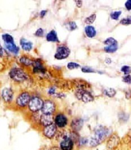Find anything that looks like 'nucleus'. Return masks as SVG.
<instances>
[{
	"label": "nucleus",
	"instance_id": "nucleus-21",
	"mask_svg": "<svg viewBox=\"0 0 131 150\" xmlns=\"http://www.w3.org/2000/svg\"><path fill=\"white\" fill-rule=\"evenodd\" d=\"M19 62L21 64L26 65V66H29L32 65L34 61L31 60L26 56H21L19 59Z\"/></svg>",
	"mask_w": 131,
	"mask_h": 150
},
{
	"label": "nucleus",
	"instance_id": "nucleus-16",
	"mask_svg": "<svg viewBox=\"0 0 131 150\" xmlns=\"http://www.w3.org/2000/svg\"><path fill=\"white\" fill-rule=\"evenodd\" d=\"M83 120L82 119L77 118L74 119L71 123V127L74 131H79L83 127Z\"/></svg>",
	"mask_w": 131,
	"mask_h": 150
},
{
	"label": "nucleus",
	"instance_id": "nucleus-7",
	"mask_svg": "<svg viewBox=\"0 0 131 150\" xmlns=\"http://www.w3.org/2000/svg\"><path fill=\"white\" fill-rule=\"evenodd\" d=\"M30 100L31 98L29 93L24 92L21 93L17 97L16 100V103L20 107H24L28 105Z\"/></svg>",
	"mask_w": 131,
	"mask_h": 150
},
{
	"label": "nucleus",
	"instance_id": "nucleus-8",
	"mask_svg": "<svg viewBox=\"0 0 131 150\" xmlns=\"http://www.w3.org/2000/svg\"><path fill=\"white\" fill-rule=\"evenodd\" d=\"M55 103L51 100H46L43 105L42 111L44 114H51L55 111Z\"/></svg>",
	"mask_w": 131,
	"mask_h": 150
},
{
	"label": "nucleus",
	"instance_id": "nucleus-1",
	"mask_svg": "<svg viewBox=\"0 0 131 150\" xmlns=\"http://www.w3.org/2000/svg\"><path fill=\"white\" fill-rule=\"evenodd\" d=\"M109 134L110 130L108 128L103 126L98 127L90 139V145L92 147H96L105 141Z\"/></svg>",
	"mask_w": 131,
	"mask_h": 150
},
{
	"label": "nucleus",
	"instance_id": "nucleus-12",
	"mask_svg": "<svg viewBox=\"0 0 131 150\" xmlns=\"http://www.w3.org/2000/svg\"><path fill=\"white\" fill-rule=\"evenodd\" d=\"M56 133V126L54 124L45 127L44 129V134L49 138H52L54 136Z\"/></svg>",
	"mask_w": 131,
	"mask_h": 150
},
{
	"label": "nucleus",
	"instance_id": "nucleus-29",
	"mask_svg": "<svg viewBox=\"0 0 131 150\" xmlns=\"http://www.w3.org/2000/svg\"><path fill=\"white\" fill-rule=\"evenodd\" d=\"M120 24L124 25H128L131 24V16L122 19L120 21Z\"/></svg>",
	"mask_w": 131,
	"mask_h": 150
},
{
	"label": "nucleus",
	"instance_id": "nucleus-24",
	"mask_svg": "<svg viewBox=\"0 0 131 150\" xmlns=\"http://www.w3.org/2000/svg\"><path fill=\"white\" fill-rule=\"evenodd\" d=\"M96 19V14H93L87 17L85 20V23L87 24H90L93 23V22L95 21Z\"/></svg>",
	"mask_w": 131,
	"mask_h": 150
},
{
	"label": "nucleus",
	"instance_id": "nucleus-38",
	"mask_svg": "<svg viewBox=\"0 0 131 150\" xmlns=\"http://www.w3.org/2000/svg\"><path fill=\"white\" fill-rule=\"evenodd\" d=\"M50 150H62L61 149H59L58 147H52Z\"/></svg>",
	"mask_w": 131,
	"mask_h": 150
},
{
	"label": "nucleus",
	"instance_id": "nucleus-27",
	"mask_svg": "<svg viewBox=\"0 0 131 150\" xmlns=\"http://www.w3.org/2000/svg\"><path fill=\"white\" fill-rule=\"evenodd\" d=\"M122 14V11H114L112 12L110 14L111 18L113 20H115L117 21L119 18V16H120V15Z\"/></svg>",
	"mask_w": 131,
	"mask_h": 150
},
{
	"label": "nucleus",
	"instance_id": "nucleus-26",
	"mask_svg": "<svg viewBox=\"0 0 131 150\" xmlns=\"http://www.w3.org/2000/svg\"><path fill=\"white\" fill-rule=\"evenodd\" d=\"M80 67V65L77 62H70L69 63H68L67 65V68L69 70H73L75 69L79 68Z\"/></svg>",
	"mask_w": 131,
	"mask_h": 150
},
{
	"label": "nucleus",
	"instance_id": "nucleus-36",
	"mask_svg": "<svg viewBox=\"0 0 131 150\" xmlns=\"http://www.w3.org/2000/svg\"><path fill=\"white\" fill-rule=\"evenodd\" d=\"M75 2L76 3V6L77 7L79 8H80L83 5V1H80V0H78V1H75Z\"/></svg>",
	"mask_w": 131,
	"mask_h": 150
},
{
	"label": "nucleus",
	"instance_id": "nucleus-14",
	"mask_svg": "<svg viewBox=\"0 0 131 150\" xmlns=\"http://www.w3.org/2000/svg\"><path fill=\"white\" fill-rule=\"evenodd\" d=\"M40 122L44 127L53 124V117L51 114H42L40 117Z\"/></svg>",
	"mask_w": 131,
	"mask_h": 150
},
{
	"label": "nucleus",
	"instance_id": "nucleus-11",
	"mask_svg": "<svg viewBox=\"0 0 131 150\" xmlns=\"http://www.w3.org/2000/svg\"><path fill=\"white\" fill-rule=\"evenodd\" d=\"M33 71L35 73H45L46 71V69L42 64L39 60H36L34 61L33 64Z\"/></svg>",
	"mask_w": 131,
	"mask_h": 150
},
{
	"label": "nucleus",
	"instance_id": "nucleus-15",
	"mask_svg": "<svg viewBox=\"0 0 131 150\" xmlns=\"http://www.w3.org/2000/svg\"><path fill=\"white\" fill-rule=\"evenodd\" d=\"M2 98L5 102L9 103L13 100V92L11 89L8 88H4L2 90Z\"/></svg>",
	"mask_w": 131,
	"mask_h": 150
},
{
	"label": "nucleus",
	"instance_id": "nucleus-3",
	"mask_svg": "<svg viewBox=\"0 0 131 150\" xmlns=\"http://www.w3.org/2000/svg\"><path fill=\"white\" fill-rule=\"evenodd\" d=\"M75 95L79 100H81L84 103H89L94 100V97L92 95L83 88L77 89Z\"/></svg>",
	"mask_w": 131,
	"mask_h": 150
},
{
	"label": "nucleus",
	"instance_id": "nucleus-28",
	"mask_svg": "<svg viewBox=\"0 0 131 150\" xmlns=\"http://www.w3.org/2000/svg\"><path fill=\"white\" fill-rule=\"evenodd\" d=\"M120 70L125 75H130V74L131 73V67L125 65L122 67Z\"/></svg>",
	"mask_w": 131,
	"mask_h": 150
},
{
	"label": "nucleus",
	"instance_id": "nucleus-13",
	"mask_svg": "<svg viewBox=\"0 0 131 150\" xmlns=\"http://www.w3.org/2000/svg\"><path fill=\"white\" fill-rule=\"evenodd\" d=\"M74 143L69 137H66L61 143V149L62 150H71L73 148Z\"/></svg>",
	"mask_w": 131,
	"mask_h": 150
},
{
	"label": "nucleus",
	"instance_id": "nucleus-35",
	"mask_svg": "<svg viewBox=\"0 0 131 150\" xmlns=\"http://www.w3.org/2000/svg\"><path fill=\"white\" fill-rule=\"evenodd\" d=\"M48 93L50 95H54L55 94V89L54 87H51L49 89Z\"/></svg>",
	"mask_w": 131,
	"mask_h": 150
},
{
	"label": "nucleus",
	"instance_id": "nucleus-17",
	"mask_svg": "<svg viewBox=\"0 0 131 150\" xmlns=\"http://www.w3.org/2000/svg\"><path fill=\"white\" fill-rule=\"evenodd\" d=\"M20 45L22 49L27 51L31 50L33 47V43H32V42L28 41L23 38L21 39L20 40Z\"/></svg>",
	"mask_w": 131,
	"mask_h": 150
},
{
	"label": "nucleus",
	"instance_id": "nucleus-25",
	"mask_svg": "<svg viewBox=\"0 0 131 150\" xmlns=\"http://www.w3.org/2000/svg\"><path fill=\"white\" fill-rule=\"evenodd\" d=\"M66 28L69 31H72L75 30L77 28L76 23L75 21H69L66 24Z\"/></svg>",
	"mask_w": 131,
	"mask_h": 150
},
{
	"label": "nucleus",
	"instance_id": "nucleus-20",
	"mask_svg": "<svg viewBox=\"0 0 131 150\" xmlns=\"http://www.w3.org/2000/svg\"><path fill=\"white\" fill-rule=\"evenodd\" d=\"M5 47L7 48V50L14 53L15 54H17L18 51H19V48L18 47L15 43H5Z\"/></svg>",
	"mask_w": 131,
	"mask_h": 150
},
{
	"label": "nucleus",
	"instance_id": "nucleus-31",
	"mask_svg": "<svg viewBox=\"0 0 131 150\" xmlns=\"http://www.w3.org/2000/svg\"><path fill=\"white\" fill-rule=\"evenodd\" d=\"M82 71L84 73H94L95 71L93 69L88 67H84L82 69Z\"/></svg>",
	"mask_w": 131,
	"mask_h": 150
},
{
	"label": "nucleus",
	"instance_id": "nucleus-10",
	"mask_svg": "<svg viewBox=\"0 0 131 150\" xmlns=\"http://www.w3.org/2000/svg\"><path fill=\"white\" fill-rule=\"evenodd\" d=\"M55 125L59 128H63L67 124V119L66 116L63 114L57 115L55 117Z\"/></svg>",
	"mask_w": 131,
	"mask_h": 150
},
{
	"label": "nucleus",
	"instance_id": "nucleus-33",
	"mask_svg": "<svg viewBox=\"0 0 131 150\" xmlns=\"http://www.w3.org/2000/svg\"><path fill=\"white\" fill-rule=\"evenodd\" d=\"M125 7L128 11L131 10V0H128L125 3Z\"/></svg>",
	"mask_w": 131,
	"mask_h": 150
},
{
	"label": "nucleus",
	"instance_id": "nucleus-34",
	"mask_svg": "<svg viewBox=\"0 0 131 150\" xmlns=\"http://www.w3.org/2000/svg\"><path fill=\"white\" fill-rule=\"evenodd\" d=\"M119 117L122 120L127 121V120L128 119V116H127V114H122L120 115H119Z\"/></svg>",
	"mask_w": 131,
	"mask_h": 150
},
{
	"label": "nucleus",
	"instance_id": "nucleus-40",
	"mask_svg": "<svg viewBox=\"0 0 131 150\" xmlns=\"http://www.w3.org/2000/svg\"><path fill=\"white\" fill-rule=\"evenodd\" d=\"M1 56H2V47L1 46Z\"/></svg>",
	"mask_w": 131,
	"mask_h": 150
},
{
	"label": "nucleus",
	"instance_id": "nucleus-19",
	"mask_svg": "<svg viewBox=\"0 0 131 150\" xmlns=\"http://www.w3.org/2000/svg\"><path fill=\"white\" fill-rule=\"evenodd\" d=\"M46 39L49 42H59L57 34L54 30H52L49 33L47 34Z\"/></svg>",
	"mask_w": 131,
	"mask_h": 150
},
{
	"label": "nucleus",
	"instance_id": "nucleus-23",
	"mask_svg": "<svg viewBox=\"0 0 131 150\" xmlns=\"http://www.w3.org/2000/svg\"><path fill=\"white\" fill-rule=\"evenodd\" d=\"M2 39L4 41L5 43H10L14 42L13 37L9 34H4L2 35Z\"/></svg>",
	"mask_w": 131,
	"mask_h": 150
},
{
	"label": "nucleus",
	"instance_id": "nucleus-4",
	"mask_svg": "<svg viewBox=\"0 0 131 150\" xmlns=\"http://www.w3.org/2000/svg\"><path fill=\"white\" fill-rule=\"evenodd\" d=\"M44 102L39 97H33L28 103V108L32 112H36L42 109Z\"/></svg>",
	"mask_w": 131,
	"mask_h": 150
},
{
	"label": "nucleus",
	"instance_id": "nucleus-2",
	"mask_svg": "<svg viewBox=\"0 0 131 150\" xmlns=\"http://www.w3.org/2000/svg\"><path fill=\"white\" fill-rule=\"evenodd\" d=\"M9 75L14 81L21 82L27 80L28 76L25 72L20 68H14L10 71Z\"/></svg>",
	"mask_w": 131,
	"mask_h": 150
},
{
	"label": "nucleus",
	"instance_id": "nucleus-39",
	"mask_svg": "<svg viewBox=\"0 0 131 150\" xmlns=\"http://www.w3.org/2000/svg\"><path fill=\"white\" fill-rule=\"evenodd\" d=\"M105 62H106L107 64H110L111 60L110 58H107V59H106V61H105Z\"/></svg>",
	"mask_w": 131,
	"mask_h": 150
},
{
	"label": "nucleus",
	"instance_id": "nucleus-9",
	"mask_svg": "<svg viewBox=\"0 0 131 150\" xmlns=\"http://www.w3.org/2000/svg\"><path fill=\"white\" fill-rule=\"evenodd\" d=\"M120 143L119 137L116 134H113L110 137L107 142V149L108 150H115Z\"/></svg>",
	"mask_w": 131,
	"mask_h": 150
},
{
	"label": "nucleus",
	"instance_id": "nucleus-6",
	"mask_svg": "<svg viewBox=\"0 0 131 150\" xmlns=\"http://www.w3.org/2000/svg\"><path fill=\"white\" fill-rule=\"evenodd\" d=\"M70 54V50L66 46H58L54 55V57L57 60L65 59L69 57Z\"/></svg>",
	"mask_w": 131,
	"mask_h": 150
},
{
	"label": "nucleus",
	"instance_id": "nucleus-18",
	"mask_svg": "<svg viewBox=\"0 0 131 150\" xmlns=\"http://www.w3.org/2000/svg\"><path fill=\"white\" fill-rule=\"evenodd\" d=\"M85 33L88 37L93 38L96 35V30L94 27L88 25L85 28Z\"/></svg>",
	"mask_w": 131,
	"mask_h": 150
},
{
	"label": "nucleus",
	"instance_id": "nucleus-22",
	"mask_svg": "<svg viewBox=\"0 0 131 150\" xmlns=\"http://www.w3.org/2000/svg\"><path fill=\"white\" fill-rule=\"evenodd\" d=\"M116 91L114 89L107 88L104 90V94L109 97H113L116 95Z\"/></svg>",
	"mask_w": 131,
	"mask_h": 150
},
{
	"label": "nucleus",
	"instance_id": "nucleus-32",
	"mask_svg": "<svg viewBox=\"0 0 131 150\" xmlns=\"http://www.w3.org/2000/svg\"><path fill=\"white\" fill-rule=\"evenodd\" d=\"M35 35L37 37H42L44 35V30L42 28H39L35 32Z\"/></svg>",
	"mask_w": 131,
	"mask_h": 150
},
{
	"label": "nucleus",
	"instance_id": "nucleus-5",
	"mask_svg": "<svg viewBox=\"0 0 131 150\" xmlns=\"http://www.w3.org/2000/svg\"><path fill=\"white\" fill-rule=\"evenodd\" d=\"M106 46L104 47V51L107 53H113L117 51L118 48V43L116 40L112 37H109L104 41Z\"/></svg>",
	"mask_w": 131,
	"mask_h": 150
},
{
	"label": "nucleus",
	"instance_id": "nucleus-30",
	"mask_svg": "<svg viewBox=\"0 0 131 150\" xmlns=\"http://www.w3.org/2000/svg\"><path fill=\"white\" fill-rule=\"evenodd\" d=\"M122 81H123V82L125 83H127V84H130L131 83V75H125V76H124L123 77Z\"/></svg>",
	"mask_w": 131,
	"mask_h": 150
},
{
	"label": "nucleus",
	"instance_id": "nucleus-37",
	"mask_svg": "<svg viewBox=\"0 0 131 150\" xmlns=\"http://www.w3.org/2000/svg\"><path fill=\"white\" fill-rule=\"evenodd\" d=\"M47 10H42V11L40 12V17L42 18H44V16L46 15V14L47 13Z\"/></svg>",
	"mask_w": 131,
	"mask_h": 150
}]
</instances>
